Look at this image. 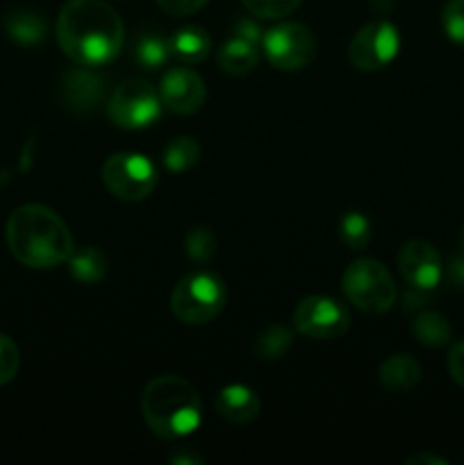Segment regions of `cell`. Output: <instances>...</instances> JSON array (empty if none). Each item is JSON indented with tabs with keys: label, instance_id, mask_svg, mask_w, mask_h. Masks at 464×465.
I'll return each mask as SVG.
<instances>
[{
	"label": "cell",
	"instance_id": "52a82bcc",
	"mask_svg": "<svg viewBox=\"0 0 464 465\" xmlns=\"http://www.w3.org/2000/svg\"><path fill=\"white\" fill-rule=\"evenodd\" d=\"M109 118L123 130H141L157 121L162 112L159 94L146 80H127L112 94L107 104Z\"/></svg>",
	"mask_w": 464,
	"mask_h": 465
},
{
	"label": "cell",
	"instance_id": "9c48e42d",
	"mask_svg": "<svg viewBox=\"0 0 464 465\" xmlns=\"http://www.w3.org/2000/svg\"><path fill=\"white\" fill-rule=\"evenodd\" d=\"M294 327L298 334L308 336V339L335 341L348 331L350 316L337 300L309 295L296 304Z\"/></svg>",
	"mask_w": 464,
	"mask_h": 465
},
{
	"label": "cell",
	"instance_id": "277c9868",
	"mask_svg": "<svg viewBox=\"0 0 464 465\" xmlns=\"http://www.w3.org/2000/svg\"><path fill=\"white\" fill-rule=\"evenodd\" d=\"M226 284L212 271H196L182 277L171 293V312L185 325H205L223 312Z\"/></svg>",
	"mask_w": 464,
	"mask_h": 465
},
{
	"label": "cell",
	"instance_id": "7c38bea8",
	"mask_svg": "<svg viewBox=\"0 0 464 465\" xmlns=\"http://www.w3.org/2000/svg\"><path fill=\"white\" fill-rule=\"evenodd\" d=\"M205 94L207 89H205L203 77L185 66H176L164 73L162 84H159L162 107L173 114H180V116L198 112L205 103Z\"/></svg>",
	"mask_w": 464,
	"mask_h": 465
},
{
	"label": "cell",
	"instance_id": "f1b7e54d",
	"mask_svg": "<svg viewBox=\"0 0 464 465\" xmlns=\"http://www.w3.org/2000/svg\"><path fill=\"white\" fill-rule=\"evenodd\" d=\"M159 7L173 16H189L207 5V0H157Z\"/></svg>",
	"mask_w": 464,
	"mask_h": 465
},
{
	"label": "cell",
	"instance_id": "836d02e7",
	"mask_svg": "<svg viewBox=\"0 0 464 465\" xmlns=\"http://www.w3.org/2000/svg\"><path fill=\"white\" fill-rule=\"evenodd\" d=\"M462 252H464V227H462Z\"/></svg>",
	"mask_w": 464,
	"mask_h": 465
},
{
	"label": "cell",
	"instance_id": "f546056e",
	"mask_svg": "<svg viewBox=\"0 0 464 465\" xmlns=\"http://www.w3.org/2000/svg\"><path fill=\"white\" fill-rule=\"evenodd\" d=\"M449 372L453 377L455 384H459L464 389V339L450 348L449 352Z\"/></svg>",
	"mask_w": 464,
	"mask_h": 465
},
{
	"label": "cell",
	"instance_id": "44dd1931",
	"mask_svg": "<svg viewBox=\"0 0 464 465\" xmlns=\"http://www.w3.org/2000/svg\"><path fill=\"white\" fill-rule=\"evenodd\" d=\"M291 343H294V331L289 327L276 322V325H268L255 339L253 350L259 359H280L282 354L289 352Z\"/></svg>",
	"mask_w": 464,
	"mask_h": 465
},
{
	"label": "cell",
	"instance_id": "7402d4cb",
	"mask_svg": "<svg viewBox=\"0 0 464 465\" xmlns=\"http://www.w3.org/2000/svg\"><path fill=\"white\" fill-rule=\"evenodd\" d=\"M164 166L171 173H185L200 159V145L191 136H177L164 148Z\"/></svg>",
	"mask_w": 464,
	"mask_h": 465
},
{
	"label": "cell",
	"instance_id": "5b68a950",
	"mask_svg": "<svg viewBox=\"0 0 464 465\" xmlns=\"http://www.w3.org/2000/svg\"><path fill=\"white\" fill-rule=\"evenodd\" d=\"M341 286L350 302L364 313H385L396 302V284L385 263L378 259H358L341 277Z\"/></svg>",
	"mask_w": 464,
	"mask_h": 465
},
{
	"label": "cell",
	"instance_id": "8fae6325",
	"mask_svg": "<svg viewBox=\"0 0 464 465\" xmlns=\"http://www.w3.org/2000/svg\"><path fill=\"white\" fill-rule=\"evenodd\" d=\"M398 271L414 291L437 289L444 275V263L432 243L421 239L408 241L398 252Z\"/></svg>",
	"mask_w": 464,
	"mask_h": 465
},
{
	"label": "cell",
	"instance_id": "5bb4252c",
	"mask_svg": "<svg viewBox=\"0 0 464 465\" xmlns=\"http://www.w3.org/2000/svg\"><path fill=\"white\" fill-rule=\"evenodd\" d=\"M62 91L73 112H89L103 98V80L86 68H73L64 75Z\"/></svg>",
	"mask_w": 464,
	"mask_h": 465
},
{
	"label": "cell",
	"instance_id": "83f0119b",
	"mask_svg": "<svg viewBox=\"0 0 464 465\" xmlns=\"http://www.w3.org/2000/svg\"><path fill=\"white\" fill-rule=\"evenodd\" d=\"M18 366H21V354L16 343L7 334H0V386L9 384L16 377Z\"/></svg>",
	"mask_w": 464,
	"mask_h": 465
},
{
	"label": "cell",
	"instance_id": "30bf717a",
	"mask_svg": "<svg viewBox=\"0 0 464 465\" xmlns=\"http://www.w3.org/2000/svg\"><path fill=\"white\" fill-rule=\"evenodd\" d=\"M400 35L394 23L371 21L355 32L348 45V59L359 71L385 68L398 54Z\"/></svg>",
	"mask_w": 464,
	"mask_h": 465
},
{
	"label": "cell",
	"instance_id": "ba28073f",
	"mask_svg": "<svg viewBox=\"0 0 464 465\" xmlns=\"http://www.w3.org/2000/svg\"><path fill=\"white\" fill-rule=\"evenodd\" d=\"M264 57L277 71H298L314 59V35L300 23H277L262 36Z\"/></svg>",
	"mask_w": 464,
	"mask_h": 465
},
{
	"label": "cell",
	"instance_id": "7a4b0ae2",
	"mask_svg": "<svg viewBox=\"0 0 464 465\" xmlns=\"http://www.w3.org/2000/svg\"><path fill=\"white\" fill-rule=\"evenodd\" d=\"M5 239L14 259L36 271L68 262L76 250L66 223L44 204H23L14 209L7 218Z\"/></svg>",
	"mask_w": 464,
	"mask_h": 465
},
{
	"label": "cell",
	"instance_id": "8992f818",
	"mask_svg": "<svg viewBox=\"0 0 464 465\" xmlns=\"http://www.w3.org/2000/svg\"><path fill=\"white\" fill-rule=\"evenodd\" d=\"M103 182L114 198L139 203L157 186V171L144 154L116 153L103 163Z\"/></svg>",
	"mask_w": 464,
	"mask_h": 465
},
{
	"label": "cell",
	"instance_id": "4dcf8cb0",
	"mask_svg": "<svg viewBox=\"0 0 464 465\" xmlns=\"http://www.w3.org/2000/svg\"><path fill=\"white\" fill-rule=\"evenodd\" d=\"M237 36H244V39L253 41V44H259L262 41V30H259L257 23L248 21V18H244V21L237 23Z\"/></svg>",
	"mask_w": 464,
	"mask_h": 465
},
{
	"label": "cell",
	"instance_id": "484cf974",
	"mask_svg": "<svg viewBox=\"0 0 464 465\" xmlns=\"http://www.w3.org/2000/svg\"><path fill=\"white\" fill-rule=\"evenodd\" d=\"M241 3L255 18L277 21V18H285L287 14L294 12L300 0H241Z\"/></svg>",
	"mask_w": 464,
	"mask_h": 465
},
{
	"label": "cell",
	"instance_id": "cb8c5ba5",
	"mask_svg": "<svg viewBox=\"0 0 464 465\" xmlns=\"http://www.w3.org/2000/svg\"><path fill=\"white\" fill-rule=\"evenodd\" d=\"M171 57V45L168 39L159 35H144L139 36L135 48V59L139 64H144L146 68H159L168 62Z\"/></svg>",
	"mask_w": 464,
	"mask_h": 465
},
{
	"label": "cell",
	"instance_id": "e0dca14e",
	"mask_svg": "<svg viewBox=\"0 0 464 465\" xmlns=\"http://www.w3.org/2000/svg\"><path fill=\"white\" fill-rule=\"evenodd\" d=\"M168 45H171V54L177 62L198 64L203 62L209 54V50H212V39H209V35L203 27L187 25L180 27V30L168 39Z\"/></svg>",
	"mask_w": 464,
	"mask_h": 465
},
{
	"label": "cell",
	"instance_id": "4fadbf2b",
	"mask_svg": "<svg viewBox=\"0 0 464 465\" xmlns=\"http://www.w3.org/2000/svg\"><path fill=\"white\" fill-rule=\"evenodd\" d=\"M214 407L223 420L232 422V425H248L259 416L262 402L250 386L227 384L218 391Z\"/></svg>",
	"mask_w": 464,
	"mask_h": 465
},
{
	"label": "cell",
	"instance_id": "d6a6232c",
	"mask_svg": "<svg viewBox=\"0 0 464 465\" xmlns=\"http://www.w3.org/2000/svg\"><path fill=\"white\" fill-rule=\"evenodd\" d=\"M419 463H437V465H446V459L441 457H432V454H414V457L408 459V465H419Z\"/></svg>",
	"mask_w": 464,
	"mask_h": 465
},
{
	"label": "cell",
	"instance_id": "9a60e30c",
	"mask_svg": "<svg viewBox=\"0 0 464 465\" xmlns=\"http://www.w3.org/2000/svg\"><path fill=\"white\" fill-rule=\"evenodd\" d=\"M421 366L409 354H391L378 368V380L391 393H408L421 381Z\"/></svg>",
	"mask_w": 464,
	"mask_h": 465
},
{
	"label": "cell",
	"instance_id": "1f68e13d",
	"mask_svg": "<svg viewBox=\"0 0 464 465\" xmlns=\"http://www.w3.org/2000/svg\"><path fill=\"white\" fill-rule=\"evenodd\" d=\"M449 280L450 284L464 286V254L462 257H455L453 263L449 268Z\"/></svg>",
	"mask_w": 464,
	"mask_h": 465
},
{
	"label": "cell",
	"instance_id": "2e32d148",
	"mask_svg": "<svg viewBox=\"0 0 464 465\" xmlns=\"http://www.w3.org/2000/svg\"><path fill=\"white\" fill-rule=\"evenodd\" d=\"M217 62L218 68L227 75H246V73L255 71V66L259 64L257 44L244 39V36H235L223 44L217 54Z\"/></svg>",
	"mask_w": 464,
	"mask_h": 465
},
{
	"label": "cell",
	"instance_id": "d4e9b609",
	"mask_svg": "<svg viewBox=\"0 0 464 465\" xmlns=\"http://www.w3.org/2000/svg\"><path fill=\"white\" fill-rule=\"evenodd\" d=\"M185 250L189 254V259H194V262H209L217 254V236H214V232L209 227H194L187 234Z\"/></svg>",
	"mask_w": 464,
	"mask_h": 465
},
{
	"label": "cell",
	"instance_id": "d6986e66",
	"mask_svg": "<svg viewBox=\"0 0 464 465\" xmlns=\"http://www.w3.org/2000/svg\"><path fill=\"white\" fill-rule=\"evenodd\" d=\"M68 268H71V275L82 284H98L107 272V259L98 248L73 250L68 257Z\"/></svg>",
	"mask_w": 464,
	"mask_h": 465
},
{
	"label": "cell",
	"instance_id": "603a6c76",
	"mask_svg": "<svg viewBox=\"0 0 464 465\" xmlns=\"http://www.w3.org/2000/svg\"><path fill=\"white\" fill-rule=\"evenodd\" d=\"M339 236L348 250H364L371 241V223L362 212H346L339 218Z\"/></svg>",
	"mask_w": 464,
	"mask_h": 465
},
{
	"label": "cell",
	"instance_id": "ac0fdd59",
	"mask_svg": "<svg viewBox=\"0 0 464 465\" xmlns=\"http://www.w3.org/2000/svg\"><path fill=\"white\" fill-rule=\"evenodd\" d=\"M5 30L16 44L21 45H36L45 36L44 18L30 9H16L5 18Z\"/></svg>",
	"mask_w": 464,
	"mask_h": 465
},
{
	"label": "cell",
	"instance_id": "4316f807",
	"mask_svg": "<svg viewBox=\"0 0 464 465\" xmlns=\"http://www.w3.org/2000/svg\"><path fill=\"white\" fill-rule=\"evenodd\" d=\"M441 27L453 44L464 45V0H449L444 5Z\"/></svg>",
	"mask_w": 464,
	"mask_h": 465
},
{
	"label": "cell",
	"instance_id": "ffe728a7",
	"mask_svg": "<svg viewBox=\"0 0 464 465\" xmlns=\"http://www.w3.org/2000/svg\"><path fill=\"white\" fill-rule=\"evenodd\" d=\"M412 331L417 341L428 348H441L450 341V325L441 313L426 312L421 316L414 318Z\"/></svg>",
	"mask_w": 464,
	"mask_h": 465
},
{
	"label": "cell",
	"instance_id": "6da1fadb",
	"mask_svg": "<svg viewBox=\"0 0 464 465\" xmlns=\"http://www.w3.org/2000/svg\"><path fill=\"white\" fill-rule=\"evenodd\" d=\"M55 30L59 48L77 66H103L123 45V21L105 0H68Z\"/></svg>",
	"mask_w": 464,
	"mask_h": 465
},
{
	"label": "cell",
	"instance_id": "3957f363",
	"mask_svg": "<svg viewBox=\"0 0 464 465\" xmlns=\"http://www.w3.org/2000/svg\"><path fill=\"white\" fill-rule=\"evenodd\" d=\"M141 416L155 436L182 440L203 420V402L194 386L176 375L155 377L141 395Z\"/></svg>",
	"mask_w": 464,
	"mask_h": 465
}]
</instances>
